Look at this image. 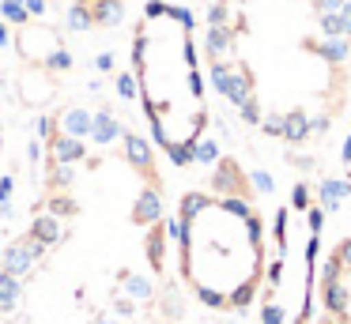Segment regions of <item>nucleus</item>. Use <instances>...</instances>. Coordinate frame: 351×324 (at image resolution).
Instances as JSON below:
<instances>
[{"label":"nucleus","mask_w":351,"mask_h":324,"mask_svg":"<svg viewBox=\"0 0 351 324\" xmlns=\"http://www.w3.org/2000/svg\"><path fill=\"white\" fill-rule=\"evenodd\" d=\"M208 83L250 128L313 143L351 105V0H204Z\"/></svg>","instance_id":"1"},{"label":"nucleus","mask_w":351,"mask_h":324,"mask_svg":"<svg viewBox=\"0 0 351 324\" xmlns=\"http://www.w3.org/2000/svg\"><path fill=\"white\" fill-rule=\"evenodd\" d=\"M178 275L200 306L245 313L268 275L265 215L238 158H219L204 185L182 192L174 215Z\"/></svg>","instance_id":"2"},{"label":"nucleus","mask_w":351,"mask_h":324,"mask_svg":"<svg viewBox=\"0 0 351 324\" xmlns=\"http://www.w3.org/2000/svg\"><path fill=\"white\" fill-rule=\"evenodd\" d=\"M132 87L155 147L174 166H193L212 125L200 27L174 0H147L129 38Z\"/></svg>","instance_id":"3"},{"label":"nucleus","mask_w":351,"mask_h":324,"mask_svg":"<svg viewBox=\"0 0 351 324\" xmlns=\"http://www.w3.org/2000/svg\"><path fill=\"white\" fill-rule=\"evenodd\" d=\"M321 301L332 324H351V238H343L328 253L321 271Z\"/></svg>","instance_id":"4"},{"label":"nucleus","mask_w":351,"mask_h":324,"mask_svg":"<svg viewBox=\"0 0 351 324\" xmlns=\"http://www.w3.org/2000/svg\"><path fill=\"white\" fill-rule=\"evenodd\" d=\"M69 4H72V15L84 27H114L125 0H69Z\"/></svg>","instance_id":"5"},{"label":"nucleus","mask_w":351,"mask_h":324,"mask_svg":"<svg viewBox=\"0 0 351 324\" xmlns=\"http://www.w3.org/2000/svg\"><path fill=\"white\" fill-rule=\"evenodd\" d=\"M321 324H332V321H328V316H321Z\"/></svg>","instance_id":"6"}]
</instances>
